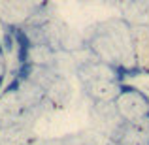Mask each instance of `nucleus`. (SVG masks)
Masks as SVG:
<instances>
[{"label": "nucleus", "mask_w": 149, "mask_h": 145, "mask_svg": "<svg viewBox=\"0 0 149 145\" xmlns=\"http://www.w3.org/2000/svg\"><path fill=\"white\" fill-rule=\"evenodd\" d=\"M147 117H149V113H147Z\"/></svg>", "instance_id": "39448f33"}, {"label": "nucleus", "mask_w": 149, "mask_h": 145, "mask_svg": "<svg viewBox=\"0 0 149 145\" xmlns=\"http://www.w3.org/2000/svg\"><path fill=\"white\" fill-rule=\"evenodd\" d=\"M15 89H19V79L11 81V85H10V87H8V92H13Z\"/></svg>", "instance_id": "7ed1b4c3"}, {"label": "nucleus", "mask_w": 149, "mask_h": 145, "mask_svg": "<svg viewBox=\"0 0 149 145\" xmlns=\"http://www.w3.org/2000/svg\"><path fill=\"white\" fill-rule=\"evenodd\" d=\"M30 72H32V64L25 62V64H21V68H19V74H17V76L21 77V79H25V77H29Z\"/></svg>", "instance_id": "f03ea898"}, {"label": "nucleus", "mask_w": 149, "mask_h": 145, "mask_svg": "<svg viewBox=\"0 0 149 145\" xmlns=\"http://www.w3.org/2000/svg\"><path fill=\"white\" fill-rule=\"evenodd\" d=\"M4 44H6V49H11V45H13V42H11V38L8 34L4 36Z\"/></svg>", "instance_id": "20e7f679"}, {"label": "nucleus", "mask_w": 149, "mask_h": 145, "mask_svg": "<svg viewBox=\"0 0 149 145\" xmlns=\"http://www.w3.org/2000/svg\"><path fill=\"white\" fill-rule=\"evenodd\" d=\"M13 30V28H11ZM15 34V40H17V45L19 49H30V40L25 36V32H21V30H13Z\"/></svg>", "instance_id": "f257e3e1"}]
</instances>
